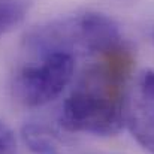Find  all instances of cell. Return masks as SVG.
Wrapping results in <instances>:
<instances>
[{"label": "cell", "instance_id": "4", "mask_svg": "<svg viewBox=\"0 0 154 154\" xmlns=\"http://www.w3.org/2000/svg\"><path fill=\"white\" fill-rule=\"evenodd\" d=\"M126 121L136 142L154 154V72H144L127 105Z\"/></svg>", "mask_w": 154, "mask_h": 154}, {"label": "cell", "instance_id": "1", "mask_svg": "<svg viewBox=\"0 0 154 154\" xmlns=\"http://www.w3.org/2000/svg\"><path fill=\"white\" fill-rule=\"evenodd\" d=\"M132 55L126 47L99 55L66 97L58 123L67 132L96 136L117 135L126 121V82Z\"/></svg>", "mask_w": 154, "mask_h": 154}, {"label": "cell", "instance_id": "8", "mask_svg": "<svg viewBox=\"0 0 154 154\" xmlns=\"http://www.w3.org/2000/svg\"><path fill=\"white\" fill-rule=\"evenodd\" d=\"M153 39H154V30H153Z\"/></svg>", "mask_w": 154, "mask_h": 154}, {"label": "cell", "instance_id": "7", "mask_svg": "<svg viewBox=\"0 0 154 154\" xmlns=\"http://www.w3.org/2000/svg\"><path fill=\"white\" fill-rule=\"evenodd\" d=\"M0 154H20L14 130L0 120Z\"/></svg>", "mask_w": 154, "mask_h": 154}, {"label": "cell", "instance_id": "2", "mask_svg": "<svg viewBox=\"0 0 154 154\" xmlns=\"http://www.w3.org/2000/svg\"><path fill=\"white\" fill-rule=\"evenodd\" d=\"M124 47L118 24L100 12H84L58 18L32 29L24 39L29 57L51 51L102 55Z\"/></svg>", "mask_w": 154, "mask_h": 154}, {"label": "cell", "instance_id": "3", "mask_svg": "<svg viewBox=\"0 0 154 154\" xmlns=\"http://www.w3.org/2000/svg\"><path fill=\"white\" fill-rule=\"evenodd\" d=\"M73 72L75 55L70 52L51 51L30 57L15 75V96L29 108L44 106L63 93Z\"/></svg>", "mask_w": 154, "mask_h": 154}, {"label": "cell", "instance_id": "6", "mask_svg": "<svg viewBox=\"0 0 154 154\" xmlns=\"http://www.w3.org/2000/svg\"><path fill=\"white\" fill-rule=\"evenodd\" d=\"M30 9L29 0H0V38L20 27Z\"/></svg>", "mask_w": 154, "mask_h": 154}, {"label": "cell", "instance_id": "5", "mask_svg": "<svg viewBox=\"0 0 154 154\" xmlns=\"http://www.w3.org/2000/svg\"><path fill=\"white\" fill-rule=\"evenodd\" d=\"M23 142L35 154H57L58 142L51 130L39 123H27L21 130Z\"/></svg>", "mask_w": 154, "mask_h": 154}]
</instances>
